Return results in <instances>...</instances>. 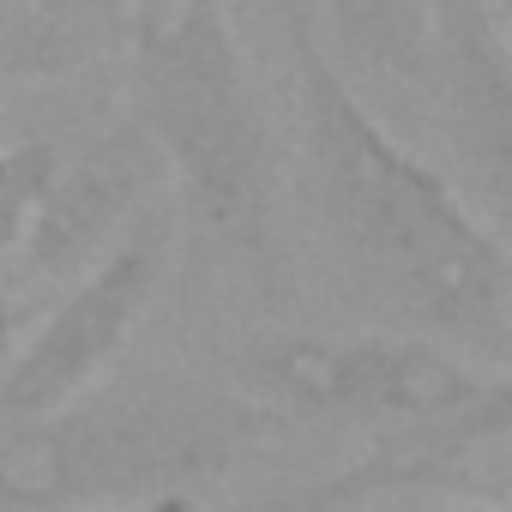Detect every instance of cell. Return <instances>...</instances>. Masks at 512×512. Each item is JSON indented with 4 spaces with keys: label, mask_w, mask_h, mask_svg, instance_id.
Here are the masks:
<instances>
[{
    "label": "cell",
    "mask_w": 512,
    "mask_h": 512,
    "mask_svg": "<svg viewBox=\"0 0 512 512\" xmlns=\"http://www.w3.org/2000/svg\"><path fill=\"white\" fill-rule=\"evenodd\" d=\"M308 205L350 302L380 332L428 338L476 368L512 362V253L428 157L380 127L356 79L320 43L308 0H284Z\"/></svg>",
    "instance_id": "1"
},
{
    "label": "cell",
    "mask_w": 512,
    "mask_h": 512,
    "mask_svg": "<svg viewBox=\"0 0 512 512\" xmlns=\"http://www.w3.org/2000/svg\"><path fill=\"white\" fill-rule=\"evenodd\" d=\"M284 422L187 368H109L43 416L0 422V512L205 500Z\"/></svg>",
    "instance_id": "2"
},
{
    "label": "cell",
    "mask_w": 512,
    "mask_h": 512,
    "mask_svg": "<svg viewBox=\"0 0 512 512\" xmlns=\"http://www.w3.org/2000/svg\"><path fill=\"white\" fill-rule=\"evenodd\" d=\"M187 223L278 290L272 127L223 0H127V109Z\"/></svg>",
    "instance_id": "3"
},
{
    "label": "cell",
    "mask_w": 512,
    "mask_h": 512,
    "mask_svg": "<svg viewBox=\"0 0 512 512\" xmlns=\"http://www.w3.org/2000/svg\"><path fill=\"white\" fill-rule=\"evenodd\" d=\"M241 392L284 428H368L416 434L458 422L494 398H512L500 368H476L410 332H260L241 350Z\"/></svg>",
    "instance_id": "4"
},
{
    "label": "cell",
    "mask_w": 512,
    "mask_h": 512,
    "mask_svg": "<svg viewBox=\"0 0 512 512\" xmlns=\"http://www.w3.org/2000/svg\"><path fill=\"white\" fill-rule=\"evenodd\" d=\"M169 266H175V205L151 199L67 284V296L43 314V326L13 350L7 374H0V422L43 416L73 392H85L97 374H109L139 314L163 290Z\"/></svg>",
    "instance_id": "5"
},
{
    "label": "cell",
    "mask_w": 512,
    "mask_h": 512,
    "mask_svg": "<svg viewBox=\"0 0 512 512\" xmlns=\"http://www.w3.org/2000/svg\"><path fill=\"white\" fill-rule=\"evenodd\" d=\"M163 163L139 139L127 115L109 127L79 133V145L49 139V169L25 217V272L31 278H79L97 253L151 205L163 199Z\"/></svg>",
    "instance_id": "6"
},
{
    "label": "cell",
    "mask_w": 512,
    "mask_h": 512,
    "mask_svg": "<svg viewBox=\"0 0 512 512\" xmlns=\"http://www.w3.org/2000/svg\"><path fill=\"white\" fill-rule=\"evenodd\" d=\"M428 79L446 103L452 139L476 169L494 217L512 181V55L494 0H428Z\"/></svg>",
    "instance_id": "7"
},
{
    "label": "cell",
    "mask_w": 512,
    "mask_h": 512,
    "mask_svg": "<svg viewBox=\"0 0 512 512\" xmlns=\"http://www.w3.org/2000/svg\"><path fill=\"white\" fill-rule=\"evenodd\" d=\"M512 428V398H494L458 422H440V428H416V434H386L374 440L362 458H350L344 470H326V476H308V482H290L266 500H253L241 512H356L380 494H404V488H446L452 476H464V464L494 446L500 434Z\"/></svg>",
    "instance_id": "8"
},
{
    "label": "cell",
    "mask_w": 512,
    "mask_h": 512,
    "mask_svg": "<svg viewBox=\"0 0 512 512\" xmlns=\"http://www.w3.org/2000/svg\"><path fill=\"white\" fill-rule=\"evenodd\" d=\"M332 43L374 73L428 79V13L422 0H320Z\"/></svg>",
    "instance_id": "9"
},
{
    "label": "cell",
    "mask_w": 512,
    "mask_h": 512,
    "mask_svg": "<svg viewBox=\"0 0 512 512\" xmlns=\"http://www.w3.org/2000/svg\"><path fill=\"white\" fill-rule=\"evenodd\" d=\"M43 169H49V139H25L19 145V181L0 193V260L19 253V241H25V217H31V199L43 187Z\"/></svg>",
    "instance_id": "10"
},
{
    "label": "cell",
    "mask_w": 512,
    "mask_h": 512,
    "mask_svg": "<svg viewBox=\"0 0 512 512\" xmlns=\"http://www.w3.org/2000/svg\"><path fill=\"white\" fill-rule=\"evenodd\" d=\"M19 332H25V302L13 290H0V374H7V362L19 350Z\"/></svg>",
    "instance_id": "11"
},
{
    "label": "cell",
    "mask_w": 512,
    "mask_h": 512,
    "mask_svg": "<svg viewBox=\"0 0 512 512\" xmlns=\"http://www.w3.org/2000/svg\"><path fill=\"white\" fill-rule=\"evenodd\" d=\"M79 512H199V500H145V506H79Z\"/></svg>",
    "instance_id": "12"
},
{
    "label": "cell",
    "mask_w": 512,
    "mask_h": 512,
    "mask_svg": "<svg viewBox=\"0 0 512 512\" xmlns=\"http://www.w3.org/2000/svg\"><path fill=\"white\" fill-rule=\"evenodd\" d=\"M19 181V145H0V193Z\"/></svg>",
    "instance_id": "13"
},
{
    "label": "cell",
    "mask_w": 512,
    "mask_h": 512,
    "mask_svg": "<svg viewBox=\"0 0 512 512\" xmlns=\"http://www.w3.org/2000/svg\"><path fill=\"white\" fill-rule=\"evenodd\" d=\"M452 512H506V506H494V500H470V506H452Z\"/></svg>",
    "instance_id": "14"
}]
</instances>
